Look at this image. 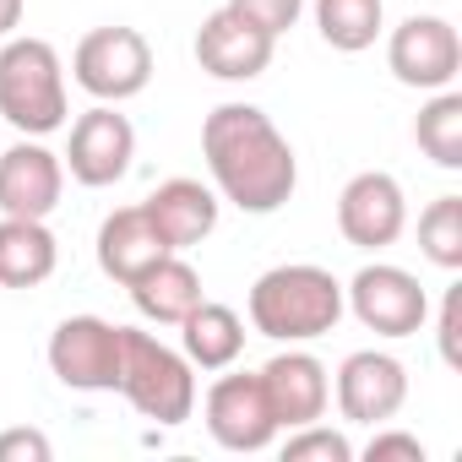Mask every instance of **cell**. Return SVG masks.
Wrapping results in <instances>:
<instances>
[{
  "mask_svg": "<svg viewBox=\"0 0 462 462\" xmlns=\"http://www.w3.org/2000/svg\"><path fill=\"white\" fill-rule=\"evenodd\" d=\"M207 430L223 451H267L278 435V419L267 408L262 375H223L207 392Z\"/></svg>",
  "mask_w": 462,
  "mask_h": 462,
  "instance_id": "cell-10",
  "label": "cell"
},
{
  "mask_svg": "<svg viewBox=\"0 0 462 462\" xmlns=\"http://www.w3.org/2000/svg\"><path fill=\"white\" fill-rule=\"evenodd\" d=\"M180 337H185V359L201 365V370H228L245 348V321L228 310V305H212L201 300L185 321H180Z\"/></svg>",
  "mask_w": 462,
  "mask_h": 462,
  "instance_id": "cell-20",
  "label": "cell"
},
{
  "mask_svg": "<svg viewBox=\"0 0 462 462\" xmlns=\"http://www.w3.org/2000/svg\"><path fill=\"white\" fill-rule=\"evenodd\" d=\"M283 457H289V462H310V457H321V462H348V457H354V446H348L337 430H321V424H300V430L289 435Z\"/></svg>",
  "mask_w": 462,
  "mask_h": 462,
  "instance_id": "cell-24",
  "label": "cell"
},
{
  "mask_svg": "<svg viewBox=\"0 0 462 462\" xmlns=\"http://www.w3.org/2000/svg\"><path fill=\"white\" fill-rule=\"evenodd\" d=\"M0 462H50V440L39 430H6L0 435Z\"/></svg>",
  "mask_w": 462,
  "mask_h": 462,
  "instance_id": "cell-26",
  "label": "cell"
},
{
  "mask_svg": "<svg viewBox=\"0 0 462 462\" xmlns=\"http://www.w3.org/2000/svg\"><path fill=\"white\" fill-rule=\"evenodd\" d=\"M273 44L278 39L262 33L256 23H245L235 6H217L196 33V60L217 82H251V77H262L273 66Z\"/></svg>",
  "mask_w": 462,
  "mask_h": 462,
  "instance_id": "cell-12",
  "label": "cell"
},
{
  "mask_svg": "<svg viewBox=\"0 0 462 462\" xmlns=\"http://www.w3.org/2000/svg\"><path fill=\"white\" fill-rule=\"evenodd\" d=\"M348 305L381 337H413L424 327V316H430V300H424L419 278L402 273V267H392V262L359 267V278L348 283Z\"/></svg>",
  "mask_w": 462,
  "mask_h": 462,
  "instance_id": "cell-8",
  "label": "cell"
},
{
  "mask_svg": "<svg viewBox=\"0 0 462 462\" xmlns=\"http://www.w3.org/2000/svg\"><path fill=\"white\" fill-rule=\"evenodd\" d=\"M365 457H370V462H392V457H402V462H424V446H419V435L392 430V435H375V440L365 446Z\"/></svg>",
  "mask_w": 462,
  "mask_h": 462,
  "instance_id": "cell-27",
  "label": "cell"
},
{
  "mask_svg": "<svg viewBox=\"0 0 462 462\" xmlns=\"http://www.w3.org/2000/svg\"><path fill=\"white\" fill-rule=\"evenodd\" d=\"M163 256H169V245L158 240L147 207H120V212L104 217V228H98V267H104L115 283L131 289V283H136L147 267H158Z\"/></svg>",
  "mask_w": 462,
  "mask_h": 462,
  "instance_id": "cell-17",
  "label": "cell"
},
{
  "mask_svg": "<svg viewBox=\"0 0 462 462\" xmlns=\"http://www.w3.org/2000/svg\"><path fill=\"white\" fill-rule=\"evenodd\" d=\"M0 115L28 136H50L66 125V71L55 44L12 39L0 50Z\"/></svg>",
  "mask_w": 462,
  "mask_h": 462,
  "instance_id": "cell-4",
  "label": "cell"
},
{
  "mask_svg": "<svg viewBox=\"0 0 462 462\" xmlns=\"http://www.w3.org/2000/svg\"><path fill=\"white\" fill-rule=\"evenodd\" d=\"M66 190V163L39 147V142H17L0 152V212L6 217H50L60 207Z\"/></svg>",
  "mask_w": 462,
  "mask_h": 462,
  "instance_id": "cell-14",
  "label": "cell"
},
{
  "mask_svg": "<svg viewBox=\"0 0 462 462\" xmlns=\"http://www.w3.org/2000/svg\"><path fill=\"white\" fill-rule=\"evenodd\" d=\"M343 321V283L327 267L289 262L256 278L251 289V327L278 343H310L327 337Z\"/></svg>",
  "mask_w": 462,
  "mask_h": 462,
  "instance_id": "cell-2",
  "label": "cell"
},
{
  "mask_svg": "<svg viewBox=\"0 0 462 462\" xmlns=\"http://www.w3.org/2000/svg\"><path fill=\"white\" fill-rule=\"evenodd\" d=\"M413 142L424 147V158H435L440 169H462V93H446L430 98L419 109V125H413Z\"/></svg>",
  "mask_w": 462,
  "mask_h": 462,
  "instance_id": "cell-22",
  "label": "cell"
},
{
  "mask_svg": "<svg viewBox=\"0 0 462 462\" xmlns=\"http://www.w3.org/2000/svg\"><path fill=\"white\" fill-rule=\"evenodd\" d=\"M201 152H207L217 190L240 212H256V217L278 212L300 185V163H294L289 136L256 104H217L201 125Z\"/></svg>",
  "mask_w": 462,
  "mask_h": 462,
  "instance_id": "cell-1",
  "label": "cell"
},
{
  "mask_svg": "<svg viewBox=\"0 0 462 462\" xmlns=\"http://www.w3.org/2000/svg\"><path fill=\"white\" fill-rule=\"evenodd\" d=\"M142 207H147L158 240L169 251H190V245H201L217 228V196L201 180H163Z\"/></svg>",
  "mask_w": 462,
  "mask_h": 462,
  "instance_id": "cell-16",
  "label": "cell"
},
{
  "mask_svg": "<svg viewBox=\"0 0 462 462\" xmlns=\"http://www.w3.org/2000/svg\"><path fill=\"white\" fill-rule=\"evenodd\" d=\"M60 262L44 217H0V289H39Z\"/></svg>",
  "mask_w": 462,
  "mask_h": 462,
  "instance_id": "cell-18",
  "label": "cell"
},
{
  "mask_svg": "<svg viewBox=\"0 0 462 462\" xmlns=\"http://www.w3.org/2000/svg\"><path fill=\"white\" fill-rule=\"evenodd\" d=\"M408 402V370L392 354H348L337 370V408L354 424H386L397 419V408Z\"/></svg>",
  "mask_w": 462,
  "mask_h": 462,
  "instance_id": "cell-13",
  "label": "cell"
},
{
  "mask_svg": "<svg viewBox=\"0 0 462 462\" xmlns=\"http://www.w3.org/2000/svg\"><path fill=\"white\" fill-rule=\"evenodd\" d=\"M228 6H235L245 23H256L262 33H289L294 23H300V12H305V0H228Z\"/></svg>",
  "mask_w": 462,
  "mask_h": 462,
  "instance_id": "cell-25",
  "label": "cell"
},
{
  "mask_svg": "<svg viewBox=\"0 0 462 462\" xmlns=\"http://www.w3.org/2000/svg\"><path fill=\"white\" fill-rule=\"evenodd\" d=\"M50 370L71 392H115L120 386V327L104 316H71L50 337Z\"/></svg>",
  "mask_w": 462,
  "mask_h": 462,
  "instance_id": "cell-6",
  "label": "cell"
},
{
  "mask_svg": "<svg viewBox=\"0 0 462 462\" xmlns=\"http://www.w3.org/2000/svg\"><path fill=\"white\" fill-rule=\"evenodd\" d=\"M386 66L402 88L440 93L462 71V39L446 17H408L386 44Z\"/></svg>",
  "mask_w": 462,
  "mask_h": 462,
  "instance_id": "cell-7",
  "label": "cell"
},
{
  "mask_svg": "<svg viewBox=\"0 0 462 462\" xmlns=\"http://www.w3.org/2000/svg\"><path fill=\"white\" fill-rule=\"evenodd\" d=\"M262 392H267V408L278 419V430H300V424H316L327 413V397H332V381H327V365L316 354H278L262 365Z\"/></svg>",
  "mask_w": 462,
  "mask_h": 462,
  "instance_id": "cell-15",
  "label": "cell"
},
{
  "mask_svg": "<svg viewBox=\"0 0 462 462\" xmlns=\"http://www.w3.org/2000/svg\"><path fill=\"white\" fill-rule=\"evenodd\" d=\"M71 71L98 104H125L152 82V50L136 28H93L77 44Z\"/></svg>",
  "mask_w": 462,
  "mask_h": 462,
  "instance_id": "cell-5",
  "label": "cell"
},
{
  "mask_svg": "<svg viewBox=\"0 0 462 462\" xmlns=\"http://www.w3.org/2000/svg\"><path fill=\"white\" fill-rule=\"evenodd\" d=\"M131 158H136V131H131L125 115H115V104H98V109H88V115L71 125L66 163H71V180H77V185L104 190V185L125 180Z\"/></svg>",
  "mask_w": 462,
  "mask_h": 462,
  "instance_id": "cell-11",
  "label": "cell"
},
{
  "mask_svg": "<svg viewBox=\"0 0 462 462\" xmlns=\"http://www.w3.org/2000/svg\"><path fill=\"white\" fill-rule=\"evenodd\" d=\"M381 17H386L381 0H316V28H321V39H327L332 50H343V55L370 50L375 33H381Z\"/></svg>",
  "mask_w": 462,
  "mask_h": 462,
  "instance_id": "cell-21",
  "label": "cell"
},
{
  "mask_svg": "<svg viewBox=\"0 0 462 462\" xmlns=\"http://www.w3.org/2000/svg\"><path fill=\"white\" fill-rule=\"evenodd\" d=\"M23 12H28V0H0V39L12 28H23Z\"/></svg>",
  "mask_w": 462,
  "mask_h": 462,
  "instance_id": "cell-29",
  "label": "cell"
},
{
  "mask_svg": "<svg viewBox=\"0 0 462 462\" xmlns=\"http://www.w3.org/2000/svg\"><path fill=\"white\" fill-rule=\"evenodd\" d=\"M457 310H462V294L451 289L446 305H440V359L446 365H462V354H457Z\"/></svg>",
  "mask_w": 462,
  "mask_h": 462,
  "instance_id": "cell-28",
  "label": "cell"
},
{
  "mask_svg": "<svg viewBox=\"0 0 462 462\" xmlns=\"http://www.w3.org/2000/svg\"><path fill=\"white\" fill-rule=\"evenodd\" d=\"M419 245H424V256L435 267H446V273L462 267V196H440V201L424 207V217H419Z\"/></svg>",
  "mask_w": 462,
  "mask_h": 462,
  "instance_id": "cell-23",
  "label": "cell"
},
{
  "mask_svg": "<svg viewBox=\"0 0 462 462\" xmlns=\"http://www.w3.org/2000/svg\"><path fill=\"white\" fill-rule=\"evenodd\" d=\"M408 223V201H402V185L381 169H365L343 185L337 196V228L343 240L359 245V251H386Z\"/></svg>",
  "mask_w": 462,
  "mask_h": 462,
  "instance_id": "cell-9",
  "label": "cell"
},
{
  "mask_svg": "<svg viewBox=\"0 0 462 462\" xmlns=\"http://www.w3.org/2000/svg\"><path fill=\"white\" fill-rule=\"evenodd\" d=\"M115 392H125V402L152 424H185L196 408L190 359L158 343L152 332H131V327H120V386Z\"/></svg>",
  "mask_w": 462,
  "mask_h": 462,
  "instance_id": "cell-3",
  "label": "cell"
},
{
  "mask_svg": "<svg viewBox=\"0 0 462 462\" xmlns=\"http://www.w3.org/2000/svg\"><path fill=\"white\" fill-rule=\"evenodd\" d=\"M131 300H136V310L147 316V321H158V327H180L207 294H201V278H196V267L190 262H180L174 251L158 262V267H147L136 283H131Z\"/></svg>",
  "mask_w": 462,
  "mask_h": 462,
  "instance_id": "cell-19",
  "label": "cell"
}]
</instances>
